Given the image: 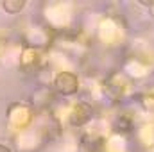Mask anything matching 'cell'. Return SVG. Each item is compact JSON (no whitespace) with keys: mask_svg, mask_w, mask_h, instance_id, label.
<instances>
[{"mask_svg":"<svg viewBox=\"0 0 154 152\" xmlns=\"http://www.w3.org/2000/svg\"><path fill=\"white\" fill-rule=\"evenodd\" d=\"M77 77L70 72H63L56 77V90L63 95H70L77 91Z\"/></svg>","mask_w":154,"mask_h":152,"instance_id":"1","label":"cell"}]
</instances>
